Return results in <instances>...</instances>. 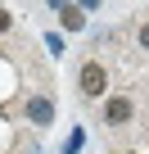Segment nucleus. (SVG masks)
<instances>
[{
	"label": "nucleus",
	"mask_w": 149,
	"mask_h": 154,
	"mask_svg": "<svg viewBox=\"0 0 149 154\" xmlns=\"http://www.w3.org/2000/svg\"><path fill=\"white\" fill-rule=\"evenodd\" d=\"M82 145H86V131H82V127H72V136L63 140V154H82Z\"/></svg>",
	"instance_id": "39448f33"
},
{
	"label": "nucleus",
	"mask_w": 149,
	"mask_h": 154,
	"mask_svg": "<svg viewBox=\"0 0 149 154\" xmlns=\"http://www.w3.org/2000/svg\"><path fill=\"white\" fill-rule=\"evenodd\" d=\"M23 113H27V122H36V127H50V122H54V100H50V95H32Z\"/></svg>",
	"instance_id": "7ed1b4c3"
},
{
	"label": "nucleus",
	"mask_w": 149,
	"mask_h": 154,
	"mask_svg": "<svg viewBox=\"0 0 149 154\" xmlns=\"http://www.w3.org/2000/svg\"><path fill=\"white\" fill-rule=\"evenodd\" d=\"M127 154H131V149H127Z\"/></svg>",
	"instance_id": "9d476101"
},
{
	"label": "nucleus",
	"mask_w": 149,
	"mask_h": 154,
	"mask_svg": "<svg viewBox=\"0 0 149 154\" xmlns=\"http://www.w3.org/2000/svg\"><path fill=\"white\" fill-rule=\"evenodd\" d=\"M59 27L77 36V32H86V14H82L77 5H68V9H59Z\"/></svg>",
	"instance_id": "20e7f679"
},
{
	"label": "nucleus",
	"mask_w": 149,
	"mask_h": 154,
	"mask_svg": "<svg viewBox=\"0 0 149 154\" xmlns=\"http://www.w3.org/2000/svg\"><path fill=\"white\" fill-rule=\"evenodd\" d=\"M100 5H104V0H82V14H86V9H100Z\"/></svg>",
	"instance_id": "6e6552de"
},
{
	"label": "nucleus",
	"mask_w": 149,
	"mask_h": 154,
	"mask_svg": "<svg viewBox=\"0 0 149 154\" xmlns=\"http://www.w3.org/2000/svg\"><path fill=\"white\" fill-rule=\"evenodd\" d=\"M136 41H140V50H149V23H140V32H136Z\"/></svg>",
	"instance_id": "0eeeda50"
},
{
	"label": "nucleus",
	"mask_w": 149,
	"mask_h": 154,
	"mask_svg": "<svg viewBox=\"0 0 149 154\" xmlns=\"http://www.w3.org/2000/svg\"><path fill=\"white\" fill-rule=\"evenodd\" d=\"M77 86H82L86 100H104V95H109V68H104L100 59H86L82 72H77Z\"/></svg>",
	"instance_id": "f257e3e1"
},
{
	"label": "nucleus",
	"mask_w": 149,
	"mask_h": 154,
	"mask_svg": "<svg viewBox=\"0 0 149 154\" xmlns=\"http://www.w3.org/2000/svg\"><path fill=\"white\" fill-rule=\"evenodd\" d=\"M9 27H14V14H9L5 5H0V32H9Z\"/></svg>",
	"instance_id": "423d86ee"
},
{
	"label": "nucleus",
	"mask_w": 149,
	"mask_h": 154,
	"mask_svg": "<svg viewBox=\"0 0 149 154\" xmlns=\"http://www.w3.org/2000/svg\"><path fill=\"white\" fill-rule=\"evenodd\" d=\"M45 5H50V9H68V0H45Z\"/></svg>",
	"instance_id": "1a4fd4ad"
},
{
	"label": "nucleus",
	"mask_w": 149,
	"mask_h": 154,
	"mask_svg": "<svg viewBox=\"0 0 149 154\" xmlns=\"http://www.w3.org/2000/svg\"><path fill=\"white\" fill-rule=\"evenodd\" d=\"M136 118V100L131 95H104V122L109 127H127Z\"/></svg>",
	"instance_id": "f03ea898"
}]
</instances>
